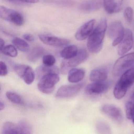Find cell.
Wrapping results in <instances>:
<instances>
[{"instance_id":"cell-22","label":"cell","mask_w":134,"mask_h":134,"mask_svg":"<svg viewBox=\"0 0 134 134\" xmlns=\"http://www.w3.org/2000/svg\"><path fill=\"white\" fill-rule=\"evenodd\" d=\"M35 77V73L34 70L29 66L27 65L23 75V79L25 83L27 85L32 83Z\"/></svg>"},{"instance_id":"cell-29","label":"cell","mask_w":134,"mask_h":134,"mask_svg":"<svg viewBox=\"0 0 134 134\" xmlns=\"http://www.w3.org/2000/svg\"><path fill=\"white\" fill-rule=\"evenodd\" d=\"M27 66L26 65L16 64L14 66L13 69L16 73L21 78H22Z\"/></svg>"},{"instance_id":"cell-10","label":"cell","mask_w":134,"mask_h":134,"mask_svg":"<svg viewBox=\"0 0 134 134\" xmlns=\"http://www.w3.org/2000/svg\"><path fill=\"white\" fill-rule=\"evenodd\" d=\"M39 37L41 41L49 46L62 47L68 45L70 43L69 41L67 39L59 38L49 34H40Z\"/></svg>"},{"instance_id":"cell-9","label":"cell","mask_w":134,"mask_h":134,"mask_svg":"<svg viewBox=\"0 0 134 134\" xmlns=\"http://www.w3.org/2000/svg\"><path fill=\"white\" fill-rule=\"evenodd\" d=\"M133 44L132 33L129 29L125 30L124 39L119 44L118 48V54L119 55H124L129 52Z\"/></svg>"},{"instance_id":"cell-3","label":"cell","mask_w":134,"mask_h":134,"mask_svg":"<svg viewBox=\"0 0 134 134\" xmlns=\"http://www.w3.org/2000/svg\"><path fill=\"white\" fill-rule=\"evenodd\" d=\"M134 63V52L125 54L116 61L113 68V73L116 77L121 76Z\"/></svg>"},{"instance_id":"cell-32","label":"cell","mask_w":134,"mask_h":134,"mask_svg":"<svg viewBox=\"0 0 134 134\" xmlns=\"http://www.w3.org/2000/svg\"><path fill=\"white\" fill-rule=\"evenodd\" d=\"M8 70L6 64L4 62H0V75L2 76H4L7 75Z\"/></svg>"},{"instance_id":"cell-11","label":"cell","mask_w":134,"mask_h":134,"mask_svg":"<svg viewBox=\"0 0 134 134\" xmlns=\"http://www.w3.org/2000/svg\"><path fill=\"white\" fill-rule=\"evenodd\" d=\"M103 113L112 120L117 122H121L123 120V114L120 108L109 104L103 105L101 108Z\"/></svg>"},{"instance_id":"cell-2","label":"cell","mask_w":134,"mask_h":134,"mask_svg":"<svg viewBox=\"0 0 134 134\" xmlns=\"http://www.w3.org/2000/svg\"><path fill=\"white\" fill-rule=\"evenodd\" d=\"M134 83V69H129L121 76L120 78L114 87L113 94L116 99L124 97L129 88Z\"/></svg>"},{"instance_id":"cell-23","label":"cell","mask_w":134,"mask_h":134,"mask_svg":"<svg viewBox=\"0 0 134 134\" xmlns=\"http://www.w3.org/2000/svg\"><path fill=\"white\" fill-rule=\"evenodd\" d=\"M19 134H30L32 133L31 125L27 121L22 120L17 124Z\"/></svg>"},{"instance_id":"cell-27","label":"cell","mask_w":134,"mask_h":134,"mask_svg":"<svg viewBox=\"0 0 134 134\" xmlns=\"http://www.w3.org/2000/svg\"><path fill=\"white\" fill-rule=\"evenodd\" d=\"M7 98L11 102L15 104H19L21 103L22 99L19 95L12 92H7L6 93Z\"/></svg>"},{"instance_id":"cell-35","label":"cell","mask_w":134,"mask_h":134,"mask_svg":"<svg viewBox=\"0 0 134 134\" xmlns=\"http://www.w3.org/2000/svg\"><path fill=\"white\" fill-rule=\"evenodd\" d=\"M23 38L29 42H32L34 41V37L32 34H26L23 35Z\"/></svg>"},{"instance_id":"cell-16","label":"cell","mask_w":134,"mask_h":134,"mask_svg":"<svg viewBox=\"0 0 134 134\" xmlns=\"http://www.w3.org/2000/svg\"><path fill=\"white\" fill-rule=\"evenodd\" d=\"M68 73V80L70 83H76L81 81L84 78L85 71L83 69H72Z\"/></svg>"},{"instance_id":"cell-13","label":"cell","mask_w":134,"mask_h":134,"mask_svg":"<svg viewBox=\"0 0 134 134\" xmlns=\"http://www.w3.org/2000/svg\"><path fill=\"white\" fill-rule=\"evenodd\" d=\"M88 52L84 49L78 50L77 54L72 58L66 59L67 65L69 68L76 67L84 62L88 58Z\"/></svg>"},{"instance_id":"cell-37","label":"cell","mask_w":134,"mask_h":134,"mask_svg":"<svg viewBox=\"0 0 134 134\" xmlns=\"http://www.w3.org/2000/svg\"><path fill=\"white\" fill-rule=\"evenodd\" d=\"M4 44H5V42H4V40L2 38H1L0 39V51H1V52L3 51V49L5 47Z\"/></svg>"},{"instance_id":"cell-15","label":"cell","mask_w":134,"mask_h":134,"mask_svg":"<svg viewBox=\"0 0 134 134\" xmlns=\"http://www.w3.org/2000/svg\"><path fill=\"white\" fill-rule=\"evenodd\" d=\"M108 71L105 68H99L92 70L89 75V79L92 82H102L106 80Z\"/></svg>"},{"instance_id":"cell-25","label":"cell","mask_w":134,"mask_h":134,"mask_svg":"<svg viewBox=\"0 0 134 134\" xmlns=\"http://www.w3.org/2000/svg\"><path fill=\"white\" fill-rule=\"evenodd\" d=\"M15 47V46L12 45H7L4 47L1 52L7 56L12 58L17 57L18 55V52Z\"/></svg>"},{"instance_id":"cell-12","label":"cell","mask_w":134,"mask_h":134,"mask_svg":"<svg viewBox=\"0 0 134 134\" xmlns=\"http://www.w3.org/2000/svg\"><path fill=\"white\" fill-rule=\"evenodd\" d=\"M96 22L95 19H92L81 26L77 31L75 35V38L81 41L88 37L93 31Z\"/></svg>"},{"instance_id":"cell-39","label":"cell","mask_w":134,"mask_h":134,"mask_svg":"<svg viewBox=\"0 0 134 134\" xmlns=\"http://www.w3.org/2000/svg\"><path fill=\"white\" fill-rule=\"evenodd\" d=\"M7 1L15 4H21L22 3V2H21L19 0H7Z\"/></svg>"},{"instance_id":"cell-8","label":"cell","mask_w":134,"mask_h":134,"mask_svg":"<svg viewBox=\"0 0 134 134\" xmlns=\"http://www.w3.org/2000/svg\"><path fill=\"white\" fill-rule=\"evenodd\" d=\"M110 86V83L106 81L102 82H93L85 87V92L88 94H99L106 92Z\"/></svg>"},{"instance_id":"cell-14","label":"cell","mask_w":134,"mask_h":134,"mask_svg":"<svg viewBox=\"0 0 134 134\" xmlns=\"http://www.w3.org/2000/svg\"><path fill=\"white\" fill-rule=\"evenodd\" d=\"M103 0H88L80 5L79 9L84 12H91L100 9Z\"/></svg>"},{"instance_id":"cell-18","label":"cell","mask_w":134,"mask_h":134,"mask_svg":"<svg viewBox=\"0 0 134 134\" xmlns=\"http://www.w3.org/2000/svg\"><path fill=\"white\" fill-rule=\"evenodd\" d=\"M45 50L43 48L41 47H36L33 48L30 52L28 56L27 59L29 62L34 63L37 62L41 57L44 55Z\"/></svg>"},{"instance_id":"cell-34","label":"cell","mask_w":134,"mask_h":134,"mask_svg":"<svg viewBox=\"0 0 134 134\" xmlns=\"http://www.w3.org/2000/svg\"><path fill=\"white\" fill-rule=\"evenodd\" d=\"M127 0H117L116 2V13H118L122 10L126 3Z\"/></svg>"},{"instance_id":"cell-5","label":"cell","mask_w":134,"mask_h":134,"mask_svg":"<svg viewBox=\"0 0 134 134\" xmlns=\"http://www.w3.org/2000/svg\"><path fill=\"white\" fill-rule=\"evenodd\" d=\"M125 31L122 23L119 21H115L110 25L107 34L109 37L113 40L112 44L113 47L118 45L123 40Z\"/></svg>"},{"instance_id":"cell-17","label":"cell","mask_w":134,"mask_h":134,"mask_svg":"<svg viewBox=\"0 0 134 134\" xmlns=\"http://www.w3.org/2000/svg\"><path fill=\"white\" fill-rule=\"evenodd\" d=\"M59 71L58 68L56 66H48L43 64L37 68L36 70V75L38 79H40L43 76L49 74H58Z\"/></svg>"},{"instance_id":"cell-1","label":"cell","mask_w":134,"mask_h":134,"mask_svg":"<svg viewBox=\"0 0 134 134\" xmlns=\"http://www.w3.org/2000/svg\"><path fill=\"white\" fill-rule=\"evenodd\" d=\"M107 27V21L106 19L102 20L89 36L87 47L90 52L97 53L101 51Z\"/></svg>"},{"instance_id":"cell-6","label":"cell","mask_w":134,"mask_h":134,"mask_svg":"<svg viewBox=\"0 0 134 134\" xmlns=\"http://www.w3.org/2000/svg\"><path fill=\"white\" fill-rule=\"evenodd\" d=\"M0 17L5 21L19 26L25 23L24 18L20 13L4 6L0 7Z\"/></svg>"},{"instance_id":"cell-31","label":"cell","mask_w":134,"mask_h":134,"mask_svg":"<svg viewBox=\"0 0 134 134\" xmlns=\"http://www.w3.org/2000/svg\"><path fill=\"white\" fill-rule=\"evenodd\" d=\"M97 129L99 131L102 133H109L110 128L107 124L103 122H99L98 123L97 126Z\"/></svg>"},{"instance_id":"cell-26","label":"cell","mask_w":134,"mask_h":134,"mask_svg":"<svg viewBox=\"0 0 134 134\" xmlns=\"http://www.w3.org/2000/svg\"><path fill=\"white\" fill-rule=\"evenodd\" d=\"M126 117L128 120H132L134 115V102L129 101L125 104Z\"/></svg>"},{"instance_id":"cell-19","label":"cell","mask_w":134,"mask_h":134,"mask_svg":"<svg viewBox=\"0 0 134 134\" xmlns=\"http://www.w3.org/2000/svg\"><path fill=\"white\" fill-rule=\"evenodd\" d=\"M78 51V48L76 45H70L65 48L62 51L61 55L64 59H70L75 56Z\"/></svg>"},{"instance_id":"cell-33","label":"cell","mask_w":134,"mask_h":134,"mask_svg":"<svg viewBox=\"0 0 134 134\" xmlns=\"http://www.w3.org/2000/svg\"><path fill=\"white\" fill-rule=\"evenodd\" d=\"M69 68L68 66L66 63V60L65 59L61 64L60 71L62 74H65L69 71Z\"/></svg>"},{"instance_id":"cell-30","label":"cell","mask_w":134,"mask_h":134,"mask_svg":"<svg viewBox=\"0 0 134 134\" xmlns=\"http://www.w3.org/2000/svg\"><path fill=\"white\" fill-rule=\"evenodd\" d=\"M124 17L127 22L130 23L133 17V10L130 7L126 8L124 12Z\"/></svg>"},{"instance_id":"cell-4","label":"cell","mask_w":134,"mask_h":134,"mask_svg":"<svg viewBox=\"0 0 134 134\" xmlns=\"http://www.w3.org/2000/svg\"><path fill=\"white\" fill-rule=\"evenodd\" d=\"M59 81L58 74L51 73L43 76L38 83L39 91L43 93L50 94L54 90L55 85Z\"/></svg>"},{"instance_id":"cell-41","label":"cell","mask_w":134,"mask_h":134,"mask_svg":"<svg viewBox=\"0 0 134 134\" xmlns=\"http://www.w3.org/2000/svg\"><path fill=\"white\" fill-rule=\"evenodd\" d=\"M132 122H133V124H134V116H133V118H132Z\"/></svg>"},{"instance_id":"cell-21","label":"cell","mask_w":134,"mask_h":134,"mask_svg":"<svg viewBox=\"0 0 134 134\" xmlns=\"http://www.w3.org/2000/svg\"><path fill=\"white\" fill-rule=\"evenodd\" d=\"M12 42L18 49L23 52H28L30 50V47L29 44L21 38L19 37L14 38L12 40Z\"/></svg>"},{"instance_id":"cell-20","label":"cell","mask_w":134,"mask_h":134,"mask_svg":"<svg viewBox=\"0 0 134 134\" xmlns=\"http://www.w3.org/2000/svg\"><path fill=\"white\" fill-rule=\"evenodd\" d=\"M3 134H19L18 125L10 121H7L3 125L2 128Z\"/></svg>"},{"instance_id":"cell-36","label":"cell","mask_w":134,"mask_h":134,"mask_svg":"<svg viewBox=\"0 0 134 134\" xmlns=\"http://www.w3.org/2000/svg\"><path fill=\"white\" fill-rule=\"evenodd\" d=\"M22 3H36L39 2V0H19Z\"/></svg>"},{"instance_id":"cell-24","label":"cell","mask_w":134,"mask_h":134,"mask_svg":"<svg viewBox=\"0 0 134 134\" xmlns=\"http://www.w3.org/2000/svg\"><path fill=\"white\" fill-rule=\"evenodd\" d=\"M103 5L107 13L110 14L116 13V2L114 0H103Z\"/></svg>"},{"instance_id":"cell-38","label":"cell","mask_w":134,"mask_h":134,"mask_svg":"<svg viewBox=\"0 0 134 134\" xmlns=\"http://www.w3.org/2000/svg\"><path fill=\"white\" fill-rule=\"evenodd\" d=\"M5 106L4 103L2 101H1V102H0V110H1V111L5 109Z\"/></svg>"},{"instance_id":"cell-7","label":"cell","mask_w":134,"mask_h":134,"mask_svg":"<svg viewBox=\"0 0 134 134\" xmlns=\"http://www.w3.org/2000/svg\"><path fill=\"white\" fill-rule=\"evenodd\" d=\"M83 86V83L74 85H63L59 88L55 96L60 98L72 97L78 94Z\"/></svg>"},{"instance_id":"cell-28","label":"cell","mask_w":134,"mask_h":134,"mask_svg":"<svg viewBox=\"0 0 134 134\" xmlns=\"http://www.w3.org/2000/svg\"><path fill=\"white\" fill-rule=\"evenodd\" d=\"M56 62L55 58L52 55L47 54L43 55V62L44 65L48 66H54Z\"/></svg>"},{"instance_id":"cell-40","label":"cell","mask_w":134,"mask_h":134,"mask_svg":"<svg viewBox=\"0 0 134 134\" xmlns=\"http://www.w3.org/2000/svg\"><path fill=\"white\" fill-rule=\"evenodd\" d=\"M131 98L133 102H134V92H133V94H132V95L131 96Z\"/></svg>"}]
</instances>
